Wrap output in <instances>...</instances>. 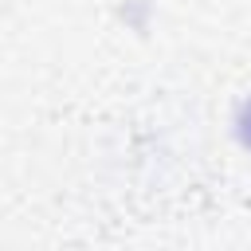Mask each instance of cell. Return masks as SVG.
I'll use <instances>...</instances> for the list:
<instances>
[{
    "mask_svg": "<svg viewBox=\"0 0 251 251\" xmlns=\"http://www.w3.org/2000/svg\"><path fill=\"white\" fill-rule=\"evenodd\" d=\"M239 137H243V145H251V102L239 110Z\"/></svg>",
    "mask_w": 251,
    "mask_h": 251,
    "instance_id": "cell-1",
    "label": "cell"
}]
</instances>
